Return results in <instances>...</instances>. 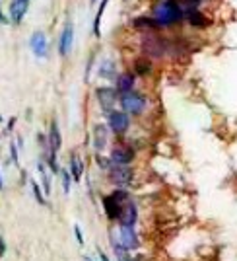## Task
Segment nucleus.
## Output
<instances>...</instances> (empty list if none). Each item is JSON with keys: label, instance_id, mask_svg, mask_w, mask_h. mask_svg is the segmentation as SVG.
I'll use <instances>...</instances> for the list:
<instances>
[{"label": "nucleus", "instance_id": "29", "mask_svg": "<svg viewBox=\"0 0 237 261\" xmlns=\"http://www.w3.org/2000/svg\"><path fill=\"white\" fill-rule=\"evenodd\" d=\"M97 251H99V261H109V257L103 253V251H101V250H97Z\"/></svg>", "mask_w": 237, "mask_h": 261}, {"label": "nucleus", "instance_id": "33", "mask_svg": "<svg viewBox=\"0 0 237 261\" xmlns=\"http://www.w3.org/2000/svg\"><path fill=\"white\" fill-rule=\"evenodd\" d=\"M0 123H2V115H0Z\"/></svg>", "mask_w": 237, "mask_h": 261}, {"label": "nucleus", "instance_id": "19", "mask_svg": "<svg viewBox=\"0 0 237 261\" xmlns=\"http://www.w3.org/2000/svg\"><path fill=\"white\" fill-rule=\"evenodd\" d=\"M185 20L191 23L193 28H206L208 25V20L204 18V14L200 10H193V12H189L187 16H185Z\"/></svg>", "mask_w": 237, "mask_h": 261}, {"label": "nucleus", "instance_id": "1", "mask_svg": "<svg viewBox=\"0 0 237 261\" xmlns=\"http://www.w3.org/2000/svg\"><path fill=\"white\" fill-rule=\"evenodd\" d=\"M150 16L156 20L158 28H173L185 20V12L179 0H158L152 6Z\"/></svg>", "mask_w": 237, "mask_h": 261}, {"label": "nucleus", "instance_id": "6", "mask_svg": "<svg viewBox=\"0 0 237 261\" xmlns=\"http://www.w3.org/2000/svg\"><path fill=\"white\" fill-rule=\"evenodd\" d=\"M132 170H130L129 166H113L111 170H109V181L111 184H115L117 187H127V185L132 184Z\"/></svg>", "mask_w": 237, "mask_h": 261}, {"label": "nucleus", "instance_id": "14", "mask_svg": "<svg viewBox=\"0 0 237 261\" xmlns=\"http://www.w3.org/2000/svg\"><path fill=\"white\" fill-rule=\"evenodd\" d=\"M97 74L103 80H113L115 82V78H117V65H115V61H111V59L101 61L99 66H97Z\"/></svg>", "mask_w": 237, "mask_h": 261}, {"label": "nucleus", "instance_id": "9", "mask_svg": "<svg viewBox=\"0 0 237 261\" xmlns=\"http://www.w3.org/2000/svg\"><path fill=\"white\" fill-rule=\"evenodd\" d=\"M134 158V150L125 146V144H118L111 150V162L113 166H129Z\"/></svg>", "mask_w": 237, "mask_h": 261}, {"label": "nucleus", "instance_id": "20", "mask_svg": "<svg viewBox=\"0 0 237 261\" xmlns=\"http://www.w3.org/2000/svg\"><path fill=\"white\" fill-rule=\"evenodd\" d=\"M107 6H109V0H101V4H99V8H97L96 20H94V35H96V37L101 35V20H103V14L107 10Z\"/></svg>", "mask_w": 237, "mask_h": 261}, {"label": "nucleus", "instance_id": "17", "mask_svg": "<svg viewBox=\"0 0 237 261\" xmlns=\"http://www.w3.org/2000/svg\"><path fill=\"white\" fill-rule=\"evenodd\" d=\"M132 68H134L136 76H148L152 72V59L150 57H140L132 63Z\"/></svg>", "mask_w": 237, "mask_h": 261}, {"label": "nucleus", "instance_id": "7", "mask_svg": "<svg viewBox=\"0 0 237 261\" xmlns=\"http://www.w3.org/2000/svg\"><path fill=\"white\" fill-rule=\"evenodd\" d=\"M29 49L37 59H47L49 57V39L45 32H35L29 37Z\"/></svg>", "mask_w": 237, "mask_h": 261}, {"label": "nucleus", "instance_id": "11", "mask_svg": "<svg viewBox=\"0 0 237 261\" xmlns=\"http://www.w3.org/2000/svg\"><path fill=\"white\" fill-rule=\"evenodd\" d=\"M136 218H138V208L134 205V201L129 199L125 205H123V213H121V226H134L136 224Z\"/></svg>", "mask_w": 237, "mask_h": 261}, {"label": "nucleus", "instance_id": "2", "mask_svg": "<svg viewBox=\"0 0 237 261\" xmlns=\"http://www.w3.org/2000/svg\"><path fill=\"white\" fill-rule=\"evenodd\" d=\"M118 101H121V109L127 111L129 115H142L146 111V106H148L146 96L142 92H136V90H130L127 94H121Z\"/></svg>", "mask_w": 237, "mask_h": 261}, {"label": "nucleus", "instance_id": "27", "mask_svg": "<svg viewBox=\"0 0 237 261\" xmlns=\"http://www.w3.org/2000/svg\"><path fill=\"white\" fill-rule=\"evenodd\" d=\"M117 259H118V261H132V259L129 257V251H127V253H123V255H118Z\"/></svg>", "mask_w": 237, "mask_h": 261}, {"label": "nucleus", "instance_id": "28", "mask_svg": "<svg viewBox=\"0 0 237 261\" xmlns=\"http://www.w3.org/2000/svg\"><path fill=\"white\" fill-rule=\"evenodd\" d=\"M4 251H6V244H4V240L0 238V255H4Z\"/></svg>", "mask_w": 237, "mask_h": 261}, {"label": "nucleus", "instance_id": "3", "mask_svg": "<svg viewBox=\"0 0 237 261\" xmlns=\"http://www.w3.org/2000/svg\"><path fill=\"white\" fill-rule=\"evenodd\" d=\"M107 127L111 129V133L115 135H125L127 130L130 129V115L127 111H118V109H113L107 113Z\"/></svg>", "mask_w": 237, "mask_h": 261}, {"label": "nucleus", "instance_id": "31", "mask_svg": "<svg viewBox=\"0 0 237 261\" xmlns=\"http://www.w3.org/2000/svg\"><path fill=\"white\" fill-rule=\"evenodd\" d=\"M84 261H92V259H90V257H87V255H86V257H84Z\"/></svg>", "mask_w": 237, "mask_h": 261}, {"label": "nucleus", "instance_id": "10", "mask_svg": "<svg viewBox=\"0 0 237 261\" xmlns=\"http://www.w3.org/2000/svg\"><path fill=\"white\" fill-rule=\"evenodd\" d=\"M118 236H121L118 242H121V244H123L129 251L136 250V248L140 246V242H138V234L134 232V226H121Z\"/></svg>", "mask_w": 237, "mask_h": 261}, {"label": "nucleus", "instance_id": "23", "mask_svg": "<svg viewBox=\"0 0 237 261\" xmlns=\"http://www.w3.org/2000/svg\"><path fill=\"white\" fill-rule=\"evenodd\" d=\"M97 166H99V168H101V170H111V168H113V162H111V158H101V156H99V158H97Z\"/></svg>", "mask_w": 237, "mask_h": 261}, {"label": "nucleus", "instance_id": "22", "mask_svg": "<svg viewBox=\"0 0 237 261\" xmlns=\"http://www.w3.org/2000/svg\"><path fill=\"white\" fill-rule=\"evenodd\" d=\"M32 189H33V195H35V199H37V203L47 205V199H45V195L41 193V189H39V185L35 184V181H32Z\"/></svg>", "mask_w": 237, "mask_h": 261}, {"label": "nucleus", "instance_id": "32", "mask_svg": "<svg viewBox=\"0 0 237 261\" xmlns=\"http://www.w3.org/2000/svg\"><path fill=\"white\" fill-rule=\"evenodd\" d=\"M90 2H92V4H96V2H97V0H90Z\"/></svg>", "mask_w": 237, "mask_h": 261}, {"label": "nucleus", "instance_id": "26", "mask_svg": "<svg viewBox=\"0 0 237 261\" xmlns=\"http://www.w3.org/2000/svg\"><path fill=\"white\" fill-rule=\"evenodd\" d=\"M74 232H76V238H78V244H84V236H82L80 226H74Z\"/></svg>", "mask_w": 237, "mask_h": 261}, {"label": "nucleus", "instance_id": "18", "mask_svg": "<svg viewBox=\"0 0 237 261\" xmlns=\"http://www.w3.org/2000/svg\"><path fill=\"white\" fill-rule=\"evenodd\" d=\"M82 172H84V162L80 160L78 154H72L70 156V175L74 181H80L82 179Z\"/></svg>", "mask_w": 237, "mask_h": 261}, {"label": "nucleus", "instance_id": "24", "mask_svg": "<svg viewBox=\"0 0 237 261\" xmlns=\"http://www.w3.org/2000/svg\"><path fill=\"white\" fill-rule=\"evenodd\" d=\"M63 187H65V193H70V179H72V175L70 172H63Z\"/></svg>", "mask_w": 237, "mask_h": 261}, {"label": "nucleus", "instance_id": "4", "mask_svg": "<svg viewBox=\"0 0 237 261\" xmlns=\"http://www.w3.org/2000/svg\"><path fill=\"white\" fill-rule=\"evenodd\" d=\"M96 98L99 108L109 113L115 109V103L118 101V92L115 90V86H101L96 90Z\"/></svg>", "mask_w": 237, "mask_h": 261}, {"label": "nucleus", "instance_id": "5", "mask_svg": "<svg viewBox=\"0 0 237 261\" xmlns=\"http://www.w3.org/2000/svg\"><path fill=\"white\" fill-rule=\"evenodd\" d=\"M72 47H74V22L68 20L63 28V32H61V37H58V55L68 57Z\"/></svg>", "mask_w": 237, "mask_h": 261}, {"label": "nucleus", "instance_id": "15", "mask_svg": "<svg viewBox=\"0 0 237 261\" xmlns=\"http://www.w3.org/2000/svg\"><path fill=\"white\" fill-rule=\"evenodd\" d=\"M132 28L138 30V32H144V33H150V32L160 30L158 23H156V20H154L152 16H138L136 20H132Z\"/></svg>", "mask_w": 237, "mask_h": 261}, {"label": "nucleus", "instance_id": "21", "mask_svg": "<svg viewBox=\"0 0 237 261\" xmlns=\"http://www.w3.org/2000/svg\"><path fill=\"white\" fill-rule=\"evenodd\" d=\"M37 168H39V172H41V181H43V191L45 195H49L51 193V179H49V174H47V170H45V160L37 164Z\"/></svg>", "mask_w": 237, "mask_h": 261}, {"label": "nucleus", "instance_id": "16", "mask_svg": "<svg viewBox=\"0 0 237 261\" xmlns=\"http://www.w3.org/2000/svg\"><path fill=\"white\" fill-rule=\"evenodd\" d=\"M105 146H107V127L97 123L94 127V148L97 152H101Z\"/></svg>", "mask_w": 237, "mask_h": 261}, {"label": "nucleus", "instance_id": "30", "mask_svg": "<svg viewBox=\"0 0 237 261\" xmlns=\"http://www.w3.org/2000/svg\"><path fill=\"white\" fill-rule=\"evenodd\" d=\"M2 187H4V181H2V175H0V189H2Z\"/></svg>", "mask_w": 237, "mask_h": 261}, {"label": "nucleus", "instance_id": "8", "mask_svg": "<svg viewBox=\"0 0 237 261\" xmlns=\"http://www.w3.org/2000/svg\"><path fill=\"white\" fill-rule=\"evenodd\" d=\"M29 2L32 0H10V8H8V20L12 23H22L25 14L29 10Z\"/></svg>", "mask_w": 237, "mask_h": 261}, {"label": "nucleus", "instance_id": "13", "mask_svg": "<svg viewBox=\"0 0 237 261\" xmlns=\"http://www.w3.org/2000/svg\"><path fill=\"white\" fill-rule=\"evenodd\" d=\"M101 203H103V211H105L109 220H118L121 213H123V203L117 201L113 195H105L101 199Z\"/></svg>", "mask_w": 237, "mask_h": 261}, {"label": "nucleus", "instance_id": "12", "mask_svg": "<svg viewBox=\"0 0 237 261\" xmlns=\"http://www.w3.org/2000/svg\"><path fill=\"white\" fill-rule=\"evenodd\" d=\"M136 78L138 76L134 72H121V74H117V78H115V90L118 92V96L121 94H127L130 90H134Z\"/></svg>", "mask_w": 237, "mask_h": 261}, {"label": "nucleus", "instance_id": "25", "mask_svg": "<svg viewBox=\"0 0 237 261\" xmlns=\"http://www.w3.org/2000/svg\"><path fill=\"white\" fill-rule=\"evenodd\" d=\"M10 156H12V162L18 164V146L16 144H10Z\"/></svg>", "mask_w": 237, "mask_h": 261}]
</instances>
